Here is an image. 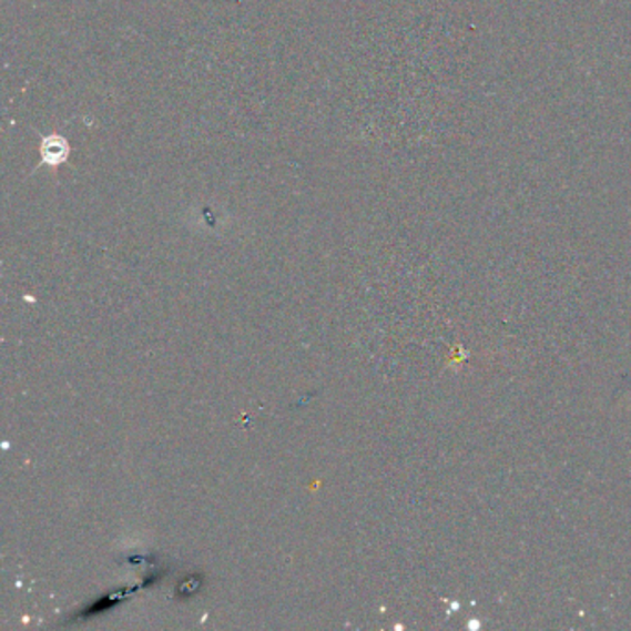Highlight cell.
I'll list each match as a JSON object with an SVG mask.
<instances>
[{"instance_id":"obj_1","label":"cell","mask_w":631,"mask_h":631,"mask_svg":"<svg viewBox=\"0 0 631 631\" xmlns=\"http://www.w3.org/2000/svg\"><path fill=\"white\" fill-rule=\"evenodd\" d=\"M41 154H43V160H45L49 165L57 167L58 163H62L68 156V145L65 141L58 140V138H51L47 140L41 146Z\"/></svg>"}]
</instances>
